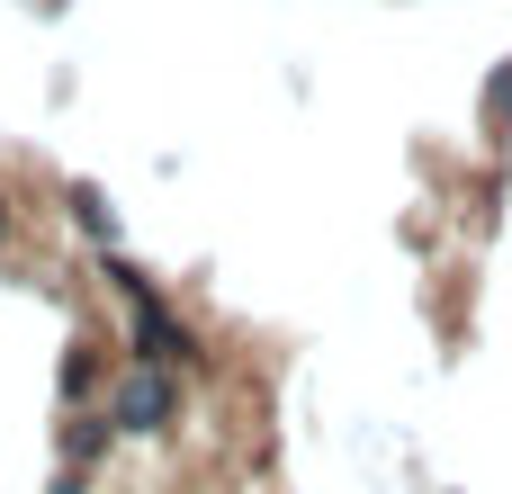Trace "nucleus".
I'll list each match as a JSON object with an SVG mask.
<instances>
[{
  "mask_svg": "<svg viewBox=\"0 0 512 494\" xmlns=\"http://www.w3.org/2000/svg\"><path fill=\"white\" fill-rule=\"evenodd\" d=\"M108 432H117V423H81V432H63V450H72V459H99Z\"/></svg>",
  "mask_w": 512,
  "mask_h": 494,
  "instance_id": "5",
  "label": "nucleus"
},
{
  "mask_svg": "<svg viewBox=\"0 0 512 494\" xmlns=\"http://www.w3.org/2000/svg\"><path fill=\"white\" fill-rule=\"evenodd\" d=\"M486 117H495V135H512V54H504V72H495V90H486Z\"/></svg>",
  "mask_w": 512,
  "mask_h": 494,
  "instance_id": "4",
  "label": "nucleus"
},
{
  "mask_svg": "<svg viewBox=\"0 0 512 494\" xmlns=\"http://www.w3.org/2000/svg\"><path fill=\"white\" fill-rule=\"evenodd\" d=\"M135 360H144V369H198L207 351H198V333L153 297V306H135Z\"/></svg>",
  "mask_w": 512,
  "mask_h": 494,
  "instance_id": "1",
  "label": "nucleus"
},
{
  "mask_svg": "<svg viewBox=\"0 0 512 494\" xmlns=\"http://www.w3.org/2000/svg\"><path fill=\"white\" fill-rule=\"evenodd\" d=\"M0 243H9V207H0Z\"/></svg>",
  "mask_w": 512,
  "mask_h": 494,
  "instance_id": "6",
  "label": "nucleus"
},
{
  "mask_svg": "<svg viewBox=\"0 0 512 494\" xmlns=\"http://www.w3.org/2000/svg\"><path fill=\"white\" fill-rule=\"evenodd\" d=\"M171 414H180V396H171V378H162V369H144V378L108 405V423H117V432H171Z\"/></svg>",
  "mask_w": 512,
  "mask_h": 494,
  "instance_id": "2",
  "label": "nucleus"
},
{
  "mask_svg": "<svg viewBox=\"0 0 512 494\" xmlns=\"http://www.w3.org/2000/svg\"><path fill=\"white\" fill-rule=\"evenodd\" d=\"M72 216H81V234L117 243V216H108V198H99V189H72Z\"/></svg>",
  "mask_w": 512,
  "mask_h": 494,
  "instance_id": "3",
  "label": "nucleus"
}]
</instances>
